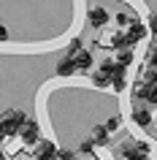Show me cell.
<instances>
[{
	"label": "cell",
	"instance_id": "cell-5",
	"mask_svg": "<svg viewBox=\"0 0 157 160\" xmlns=\"http://www.w3.org/2000/svg\"><path fill=\"white\" fill-rule=\"evenodd\" d=\"M87 19H90V25H92V27H103L111 17H108V11H106V8H100V6H92L90 14H87Z\"/></svg>",
	"mask_w": 157,
	"mask_h": 160
},
{
	"label": "cell",
	"instance_id": "cell-4",
	"mask_svg": "<svg viewBox=\"0 0 157 160\" xmlns=\"http://www.w3.org/2000/svg\"><path fill=\"white\" fill-rule=\"evenodd\" d=\"M19 133H22V141H25L27 147H30V144H38V141H41V130H38V125H35V122H25Z\"/></svg>",
	"mask_w": 157,
	"mask_h": 160
},
{
	"label": "cell",
	"instance_id": "cell-12",
	"mask_svg": "<svg viewBox=\"0 0 157 160\" xmlns=\"http://www.w3.org/2000/svg\"><path fill=\"white\" fill-rule=\"evenodd\" d=\"M116 62H119V65H125V68H127V65H130V62H133V52L127 49V46H125V49L119 52V54H116Z\"/></svg>",
	"mask_w": 157,
	"mask_h": 160
},
{
	"label": "cell",
	"instance_id": "cell-11",
	"mask_svg": "<svg viewBox=\"0 0 157 160\" xmlns=\"http://www.w3.org/2000/svg\"><path fill=\"white\" fill-rule=\"evenodd\" d=\"M92 84H95V87H108V84H111V76H106L103 71H98V73L92 76Z\"/></svg>",
	"mask_w": 157,
	"mask_h": 160
},
{
	"label": "cell",
	"instance_id": "cell-9",
	"mask_svg": "<svg viewBox=\"0 0 157 160\" xmlns=\"http://www.w3.org/2000/svg\"><path fill=\"white\" fill-rule=\"evenodd\" d=\"M108 136H111V130H108L106 125H98L95 130H92V141H95V144H106Z\"/></svg>",
	"mask_w": 157,
	"mask_h": 160
},
{
	"label": "cell",
	"instance_id": "cell-10",
	"mask_svg": "<svg viewBox=\"0 0 157 160\" xmlns=\"http://www.w3.org/2000/svg\"><path fill=\"white\" fill-rule=\"evenodd\" d=\"M111 87H114L116 92H125V87H127V79H125V71H122V73H116V76H111Z\"/></svg>",
	"mask_w": 157,
	"mask_h": 160
},
{
	"label": "cell",
	"instance_id": "cell-14",
	"mask_svg": "<svg viewBox=\"0 0 157 160\" xmlns=\"http://www.w3.org/2000/svg\"><path fill=\"white\" fill-rule=\"evenodd\" d=\"M92 147H95V141H92V138H90V141H81L79 152H84V155H90V152H92Z\"/></svg>",
	"mask_w": 157,
	"mask_h": 160
},
{
	"label": "cell",
	"instance_id": "cell-8",
	"mask_svg": "<svg viewBox=\"0 0 157 160\" xmlns=\"http://www.w3.org/2000/svg\"><path fill=\"white\" fill-rule=\"evenodd\" d=\"M76 71H79V68H76L73 57H65V60H62V62L57 65V73H60V76H73Z\"/></svg>",
	"mask_w": 157,
	"mask_h": 160
},
{
	"label": "cell",
	"instance_id": "cell-16",
	"mask_svg": "<svg viewBox=\"0 0 157 160\" xmlns=\"http://www.w3.org/2000/svg\"><path fill=\"white\" fill-rule=\"evenodd\" d=\"M149 33L157 35V14H152V17H149Z\"/></svg>",
	"mask_w": 157,
	"mask_h": 160
},
{
	"label": "cell",
	"instance_id": "cell-17",
	"mask_svg": "<svg viewBox=\"0 0 157 160\" xmlns=\"http://www.w3.org/2000/svg\"><path fill=\"white\" fill-rule=\"evenodd\" d=\"M60 160H76V155L71 149H62V152H60Z\"/></svg>",
	"mask_w": 157,
	"mask_h": 160
},
{
	"label": "cell",
	"instance_id": "cell-19",
	"mask_svg": "<svg viewBox=\"0 0 157 160\" xmlns=\"http://www.w3.org/2000/svg\"><path fill=\"white\" fill-rule=\"evenodd\" d=\"M0 41H8V33H6V27L0 25Z\"/></svg>",
	"mask_w": 157,
	"mask_h": 160
},
{
	"label": "cell",
	"instance_id": "cell-13",
	"mask_svg": "<svg viewBox=\"0 0 157 160\" xmlns=\"http://www.w3.org/2000/svg\"><path fill=\"white\" fill-rule=\"evenodd\" d=\"M149 68H157V43L152 46V52H149Z\"/></svg>",
	"mask_w": 157,
	"mask_h": 160
},
{
	"label": "cell",
	"instance_id": "cell-15",
	"mask_svg": "<svg viewBox=\"0 0 157 160\" xmlns=\"http://www.w3.org/2000/svg\"><path fill=\"white\" fill-rule=\"evenodd\" d=\"M119 122H122V119H119V117H111V119H108V122H106V128H108V130H111V133H114L116 128H119Z\"/></svg>",
	"mask_w": 157,
	"mask_h": 160
},
{
	"label": "cell",
	"instance_id": "cell-3",
	"mask_svg": "<svg viewBox=\"0 0 157 160\" xmlns=\"http://www.w3.org/2000/svg\"><path fill=\"white\" fill-rule=\"evenodd\" d=\"M146 33H149V27H144L141 25V22H135V19H133L130 25H127V43H138V41H144V38H146Z\"/></svg>",
	"mask_w": 157,
	"mask_h": 160
},
{
	"label": "cell",
	"instance_id": "cell-20",
	"mask_svg": "<svg viewBox=\"0 0 157 160\" xmlns=\"http://www.w3.org/2000/svg\"><path fill=\"white\" fill-rule=\"evenodd\" d=\"M3 138H6V133H3V130H0V141H3Z\"/></svg>",
	"mask_w": 157,
	"mask_h": 160
},
{
	"label": "cell",
	"instance_id": "cell-6",
	"mask_svg": "<svg viewBox=\"0 0 157 160\" xmlns=\"http://www.w3.org/2000/svg\"><path fill=\"white\" fill-rule=\"evenodd\" d=\"M133 122L138 128H149L152 125V111H149L146 106H135V109H133Z\"/></svg>",
	"mask_w": 157,
	"mask_h": 160
},
{
	"label": "cell",
	"instance_id": "cell-21",
	"mask_svg": "<svg viewBox=\"0 0 157 160\" xmlns=\"http://www.w3.org/2000/svg\"><path fill=\"white\" fill-rule=\"evenodd\" d=\"M0 160H6V155H3V152H0Z\"/></svg>",
	"mask_w": 157,
	"mask_h": 160
},
{
	"label": "cell",
	"instance_id": "cell-7",
	"mask_svg": "<svg viewBox=\"0 0 157 160\" xmlns=\"http://www.w3.org/2000/svg\"><path fill=\"white\" fill-rule=\"evenodd\" d=\"M68 57H73V62H76L79 71H90L92 68V52H87V49H79L76 54H68Z\"/></svg>",
	"mask_w": 157,
	"mask_h": 160
},
{
	"label": "cell",
	"instance_id": "cell-2",
	"mask_svg": "<svg viewBox=\"0 0 157 160\" xmlns=\"http://www.w3.org/2000/svg\"><path fill=\"white\" fill-rule=\"evenodd\" d=\"M60 149L52 141H38V149H35V160H57Z\"/></svg>",
	"mask_w": 157,
	"mask_h": 160
},
{
	"label": "cell",
	"instance_id": "cell-1",
	"mask_svg": "<svg viewBox=\"0 0 157 160\" xmlns=\"http://www.w3.org/2000/svg\"><path fill=\"white\" fill-rule=\"evenodd\" d=\"M25 122H27V119H25V114H22V111H8L6 117L0 119V130H3L6 136H14V133H19V130H22V125H25Z\"/></svg>",
	"mask_w": 157,
	"mask_h": 160
},
{
	"label": "cell",
	"instance_id": "cell-18",
	"mask_svg": "<svg viewBox=\"0 0 157 160\" xmlns=\"http://www.w3.org/2000/svg\"><path fill=\"white\" fill-rule=\"evenodd\" d=\"M116 22H119V25H122V27H125V25H130L133 19H130V17H127V14H119V17H116Z\"/></svg>",
	"mask_w": 157,
	"mask_h": 160
}]
</instances>
